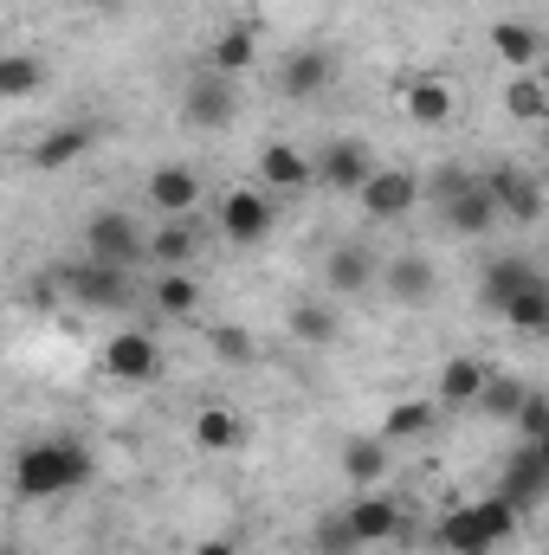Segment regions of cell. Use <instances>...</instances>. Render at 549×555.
I'll return each mask as SVG.
<instances>
[{
    "instance_id": "8d00e7d4",
    "label": "cell",
    "mask_w": 549,
    "mask_h": 555,
    "mask_svg": "<svg viewBox=\"0 0 549 555\" xmlns=\"http://www.w3.org/2000/svg\"><path fill=\"white\" fill-rule=\"evenodd\" d=\"M356 530H349V517H330L323 530H317V555H356Z\"/></svg>"
},
{
    "instance_id": "3957f363",
    "label": "cell",
    "mask_w": 549,
    "mask_h": 555,
    "mask_svg": "<svg viewBox=\"0 0 549 555\" xmlns=\"http://www.w3.org/2000/svg\"><path fill=\"white\" fill-rule=\"evenodd\" d=\"M85 259L117 266V272H137L142 259H149V227H142L137 214H124V207H98L85 220Z\"/></svg>"
},
{
    "instance_id": "8992f818",
    "label": "cell",
    "mask_w": 549,
    "mask_h": 555,
    "mask_svg": "<svg viewBox=\"0 0 549 555\" xmlns=\"http://www.w3.org/2000/svg\"><path fill=\"white\" fill-rule=\"evenodd\" d=\"M356 207H362V220H375V227L408 220L413 207H420V175H413V168H375V175L362 181Z\"/></svg>"
},
{
    "instance_id": "6da1fadb",
    "label": "cell",
    "mask_w": 549,
    "mask_h": 555,
    "mask_svg": "<svg viewBox=\"0 0 549 555\" xmlns=\"http://www.w3.org/2000/svg\"><path fill=\"white\" fill-rule=\"evenodd\" d=\"M91 485V452L78 439H33L13 452V491L26 504H46V498H72Z\"/></svg>"
},
{
    "instance_id": "74e56055",
    "label": "cell",
    "mask_w": 549,
    "mask_h": 555,
    "mask_svg": "<svg viewBox=\"0 0 549 555\" xmlns=\"http://www.w3.org/2000/svg\"><path fill=\"white\" fill-rule=\"evenodd\" d=\"M433 175H439V181H433V194H439V201H452V194H465V188L478 181V175H465L459 162H446V168H433Z\"/></svg>"
},
{
    "instance_id": "52a82bcc",
    "label": "cell",
    "mask_w": 549,
    "mask_h": 555,
    "mask_svg": "<svg viewBox=\"0 0 549 555\" xmlns=\"http://www.w3.org/2000/svg\"><path fill=\"white\" fill-rule=\"evenodd\" d=\"M104 375L124 382V388H142L162 375V343L149 330H111L104 336Z\"/></svg>"
},
{
    "instance_id": "7402d4cb",
    "label": "cell",
    "mask_w": 549,
    "mask_h": 555,
    "mask_svg": "<svg viewBox=\"0 0 549 555\" xmlns=\"http://www.w3.org/2000/svg\"><path fill=\"white\" fill-rule=\"evenodd\" d=\"M194 446L201 452H240L246 446V420L233 414V408H220V401H207L194 414Z\"/></svg>"
},
{
    "instance_id": "f546056e",
    "label": "cell",
    "mask_w": 549,
    "mask_h": 555,
    "mask_svg": "<svg viewBox=\"0 0 549 555\" xmlns=\"http://www.w3.org/2000/svg\"><path fill=\"white\" fill-rule=\"evenodd\" d=\"M207 349L227 362V369H253L259 362V336L246 323H207Z\"/></svg>"
},
{
    "instance_id": "4dcf8cb0",
    "label": "cell",
    "mask_w": 549,
    "mask_h": 555,
    "mask_svg": "<svg viewBox=\"0 0 549 555\" xmlns=\"http://www.w3.org/2000/svg\"><path fill=\"white\" fill-rule=\"evenodd\" d=\"M433 433V401H395L388 414H382V439L388 446H413V439H426Z\"/></svg>"
},
{
    "instance_id": "9c48e42d",
    "label": "cell",
    "mask_w": 549,
    "mask_h": 555,
    "mask_svg": "<svg viewBox=\"0 0 549 555\" xmlns=\"http://www.w3.org/2000/svg\"><path fill=\"white\" fill-rule=\"evenodd\" d=\"M375 175V155H369V142L356 137H336L317 149V188H330V194H362V181Z\"/></svg>"
},
{
    "instance_id": "d6a6232c",
    "label": "cell",
    "mask_w": 549,
    "mask_h": 555,
    "mask_svg": "<svg viewBox=\"0 0 549 555\" xmlns=\"http://www.w3.org/2000/svg\"><path fill=\"white\" fill-rule=\"evenodd\" d=\"M531 401V388L518 382V375H491L485 382V395H478V414H491V420H518V408Z\"/></svg>"
},
{
    "instance_id": "8fae6325",
    "label": "cell",
    "mask_w": 549,
    "mask_h": 555,
    "mask_svg": "<svg viewBox=\"0 0 549 555\" xmlns=\"http://www.w3.org/2000/svg\"><path fill=\"white\" fill-rule=\"evenodd\" d=\"M375 284H382V259H375L362 240L330 246V259H323V291H330V297H362V291H375Z\"/></svg>"
},
{
    "instance_id": "60d3db41",
    "label": "cell",
    "mask_w": 549,
    "mask_h": 555,
    "mask_svg": "<svg viewBox=\"0 0 549 555\" xmlns=\"http://www.w3.org/2000/svg\"><path fill=\"white\" fill-rule=\"evenodd\" d=\"M98 7H124V0H98Z\"/></svg>"
},
{
    "instance_id": "ffe728a7",
    "label": "cell",
    "mask_w": 549,
    "mask_h": 555,
    "mask_svg": "<svg viewBox=\"0 0 549 555\" xmlns=\"http://www.w3.org/2000/svg\"><path fill=\"white\" fill-rule=\"evenodd\" d=\"M401 111H408V124L420 130H439V124H452V91H446V78H408L401 85Z\"/></svg>"
},
{
    "instance_id": "e575fe53",
    "label": "cell",
    "mask_w": 549,
    "mask_h": 555,
    "mask_svg": "<svg viewBox=\"0 0 549 555\" xmlns=\"http://www.w3.org/2000/svg\"><path fill=\"white\" fill-rule=\"evenodd\" d=\"M39 78H46V72H39L33 52H7V59H0V98H33Z\"/></svg>"
},
{
    "instance_id": "83f0119b",
    "label": "cell",
    "mask_w": 549,
    "mask_h": 555,
    "mask_svg": "<svg viewBox=\"0 0 549 555\" xmlns=\"http://www.w3.org/2000/svg\"><path fill=\"white\" fill-rule=\"evenodd\" d=\"M505 323H511L518 336L544 343V336H549V278H544V284H531V291H518V297L505 304Z\"/></svg>"
},
{
    "instance_id": "277c9868",
    "label": "cell",
    "mask_w": 549,
    "mask_h": 555,
    "mask_svg": "<svg viewBox=\"0 0 549 555\" xmlns=\"http://www.w3.org/2000/svg\"><path fill=\"white\" fill-rule=\"evenodd\" d=\"M214 220H220V240L227 246H266L278 214H272V194L266 188H227L220 207H214Z\"/></svg>"
},
{
    "instance_id": "d4e9b609",
    "label": "cell",
    "mask_w": 549,
    "mask_h": 555,
    "mask_svg": "<svg viewBox=\"0 0 549 555\" xmlns=\"http://www.w3.org/2000/svg\"><path fill=\"white\" fill-rule=\"evenodd\" d=\"M343 478L349 485H382L388 478V439L382 433H356L343 446Z\"/></svg>"
},
{
    "instance_id": "7c38bea8",
    "label": "cell",
    "mask_w": 549,
    "mask_h": 555,
    "mask_svg": "<svg viewBox=\"0 0 549 555\" xmlns=\"http://www.w3.org/2000/svg\"><path fill=\"white\" fill-rule=\"evenodd\" d=\"M142 194H149V207H155L162 220H194V207H201V175H194L188 162H162Z\"/></svg>"
},
{
    "instance_id": "1f68e13d",
    "label": "cell",
    "mask_w": 549,
    "mask_h": 555,
    "mask_svg": "<svg viewBox=\"0 0 549 555\" xmlns=\"http://www.w3.org/2000/svg\"><path fill=\"white\" fill-rule=\"evenodd\" d=\"M336 330H343V323H336V310H330V304H310V297H304V304H291V336H297V343L330 349V343H336Z\"/></svg>"
},
{
    "instance_id": "9a60e30c",
    "label": "cell",
    "mask_w": 549,
    "mask_h": 555,
    "mask_svg": "<svg viewBox=\"0 0 549 555\" xmlns=\"http://www.w3.org/2000/svg\"><path fill=\"white\" fill-rule=\"evenodd\" d=\"M253 168H259V188H266V194H304V188L317 181V155H304V149H291V142H266Z\"/></svg>"
},
{
    "instance_id": "cb8c5ba5",
    "label": "cell",
    "mask_w": 549,
    "mask_h": 555,
    "mask_svg": "<svg viewBox=\"0 0 549 555\" xmlns=\"http://www.w3.org/2000/svg\"><path fill=\"white\" fill-rule=\"evenodd\" d=\"M194 246H201L194 220H168V227L149 233V266H155V272H181V266L194 259Z\"/></svg>"
},
{
    "instance_id": "ba28073f",
    "label": "cell",
    "mask_w": 549,
    "mask_h": 555,
    "mask_svg": "<svg viewBox=\"0 0 549 555\" xmlns=\"http://www.w3.org/2000/svg\"><path fill=\"white\" fill-rule=\"evenodd\" d=\"M498 498L518 504V511L544 504L549 498V446H524V439H518V452H511L505 472H498Z\"/></svg>"
},
{
    "instance_id": "ab89813d",
    "label": "cell",
    "mask_w": 549,
    "mask_h": 555,
    "mask_svg": "<svg viewBox=\"0 0 549 555\" xmlns=\"http://www.w3.org/2000/svg\"><path fill=\"white\" fill-rule=\"evenodd\" d=\"M537 78H544V85H549V52H544V59H537Z\"/></svg>"
},
{
    "instance_id": "4316f807",
    "label": "cell",
    "mask_w": 549,
    "mask_h": 555,
    "mask_svg": "<svg viewBox=\"0 0 549 555\" xmlns=\"http://www.w3.org/2000/svg\"><path fill=\"white\" fill-rule=\"evenodd\" d=\"M91 149V130H78V124H59V130H46V137L33 142V168H72L78 155Z\"/></svg>"
},
{
    "instance_id": "30bf717a",
    "label": "cell",
    "mask_w": 549,
    "mask_h": 555,
    "mask_svg": "<svg viewBox=\"0 0 549 555\" xmlns=\"http://www.w3.org/2000/svg\"><path fill=\"white\" fill-rule=\"evenodd\" d=\"M59 284H65V297H78L85 310H124V304H130V272L98 266V259L65 266V272H59Z\"/></svg>"
},
{
    "instance_id": "603a6c76",
    "label": "cell",
    "mask_w": 549,
    "mask_h": 555,
    "mask_svg": "<svg viewBox=\"0 0 549 555\" xmlns=\"http://www.w3.org/2000/svg\"><path fill=\"white\" fill-rule=\"evenodd\" d=\"M491 52H498L511 72H537L544 39H537V26H524V20H498V26H491Z\"/></svg>"
},
{
    "instance_id": "d6986e66",
    "label": "cell",
    "mask_w": 549,
    "mask_h": 555,
    "mask_svg": "<svg viewBox=\"0 0 549 555\" xmlns=\"http://www.w3.org/2000/svg\"><path fill=\"white\" fill-rule=\"evenodd\" d=\"M485 382H491V369H485L478 356H452V362L439 369V382H433V401H439V408H478Z\"/></svg>"
},
{
    "instance_id": "5bb4252c",
    "label": "cell",
    "mask_w": 549,
    "mask_h": 555,
    "mask_svg": "<svg viewBox=\"0 0 549 555\" xmlns=\"http://www.w3.org/2000/svg\"><path fill=\"white\" fill-rule=\"evenodd\" d=\"M485 188L498 194L505 220H518V227H537V220H544V188H537V175H524L518 162H498V168L485 175Z\"/></svg>"
},
{
    "instance_id": "7a4b0ae2",
    "label": "cell",
    "mask_w": 549,
    "mask_h": 555,
    "mask_svg": "<svg viewBox=\"0 0 549 555\" xmlns=\"http://www.w3.org/2000/svg\"><path fill=\"white\" fill-rule=\"evenodd\" d=\"M518 504H505L498 491L491 498H478V504H459V511H446L439 517V530H433V543L446 555H491L505 537H518Z\"/></svg>"
},
{
    "instance_id": "f35d334b",
    "label": "cell",
    "mask_w": 549,
    "mask_h": 555,
    "mask_svg": "<svg viewBox=\"0 0 549 555\" xmlns=\"http://www.w3.org/2000/svg\"><path fill=\"white\" fill-rule=\"evenodd\" d=\"M194 555H233V543H227V537H214V543H201Z\"/></svg>"
},
{
    "instance_id": "d590c367",
    "label": "cell",
    "mask_w": 549,
    "mask_h": 555,
    "mask_svg": "<svg viewBox=\"0 0 549 555\" xmlns=\"http://www.w3.org/2000/svg\"><path fill=\"white\" fill-rule=\"evenodd\" d=\"M511 426H518V439H524V446H549V395H537V388H531V401L518 408V420H511Z\"/></svg>"
},
{
    "instance_id": "836d02e7",
    "label": "cell",
    "mask_w": 549,
    "mask_h": 555,
    "mask_svg": "<svg viewBox=\"0 0 549 555\" xmlns=\"http://www.w3.org/2000/svg\"><path fill=\"white\" fill-rule=\"evenodd\" d=\"M194 304H201V284L188 272H155V310L162 317H188Z\"/></svg>"
},
{
    "instance_id": "4fadbf2b",
    "label": "cell",
    "mask_w": 549,
    "mask_h": 555,
    "mask_svg": "<svg viewBox=\"0 0 549 555\" xmlns=\"http://www.w3.org/2000/svg\"><path fill=\"white\" fill-rule=\"evenodd\" d=\"M439 220H446V233H459V240H485V233L505 220V207H498V194H491V188H485V175H478L465 194L439 201Z\"/></svg>"
},
{
    "instance_id": "ac0fdd59",
    "label": "cell",
    "mask_w": 549,
    "mask_h": 555,
    "mask_svg": "<svg viewBox=\"0 0 549 555\" xmlns=\"http://www.w3.org/2000/svg\"><path fill=\"white\" fill-rule=\"evenodd\" d=\"M330 78H336V65H330V52H317V46H297L284 65H278V91L284 98H323L330 91Z\"/></svg>"
},
{
    "instance_id": "44dd1931",
    "label": "cell",
    "mask_w": 549,
    "mask_h": 555,
    "mask_svg": "<svg viewBox=\"0 0 549 555\" xmlns=\"http://www.w3.org/2000/svg\"><path fill=\"white\" fill-rule=\"evenodd\" d=\"M343 517H349V530H356V543H362V550H369V543H395V537H401V504H395V498H356Z\"/></svg>"
},
{
    "instance_id": "e0dca14e",
    "label": "cell",
    "mask_w": 549,
    "mask_h": 555,
    "mask_svg": "<svg viewBox=\"0 0 549 555\" xmlns=\"http://www.w3.org/2000/svg\"><path fill=\"white\" fill-rule=\"evenodd\" d=\"M478 278H485V284H478L485 310H498V317H505V304H511L518 291L544 284V266H537V259H518V253H505V259H491V266H485Z\"/></svg>"
},
{
    "instance_id": "5b68a950",
    "label": "cell",
    "mask_w": 549,
    "mask_h": 555,
    "mask_svg": "<svg viewBox=\"0 0 549 555\" xmlns=\"http://www.w3.org/2000/svg\"><path fill=\"white\" fill-rule=\"evenodd\" d=\"M181 117H188L194 130H227V124L240 117V91H233V78L214 72V65H201V72L188 78V91H181Z\"/></svg>"
},
{
    "instance_id": "f1b7e54d",
    "label": "cell",
    "mask_w": 549,
    "mask_h": 555,
    "mask_svg": "<svg viewBox=\"0 0 549 555\" xmlns=\"http://www.w3.org/2000/svg\"><path fill=\"white\" fill-rule=\"evenodd\" d=\"M505 117H518V124H549V85L537 72H518V78L505 85Z\"/></svg>"
},
{
    "instance_id": "2e32d148",
    "label": "cell",
    "mask_w": 549,
    "mask_h": 555,
    "mask_svg": "<svg viewBox=\"0 0 549 555\" xmlns=\"http://www.w3.org/2000/svg\"><path fill=\"white\" fill-rule=\"evenodd\" d=\"M382 291H388L395 304L420 310V304H433V297H439V266H433L426 253H401V259H388V266H382Z\"/></svg>"
},
{
    "instance_id": "484cf974",
    "label": "cell",
    "mask_w": 549,
    "mask_h": 555,
    "mask_svg": "<svg viewBox=\"0 0 549 555\" xmlns=\"http://www.w3.org/2000/svg\"><path fill=\"white\" fill-rule=\"evenodd\" d=\"M207 65L227 72V78L253 72V65H259V26H233V33H220V39L207 46Z\"/></svg>"
}]
</instances>
